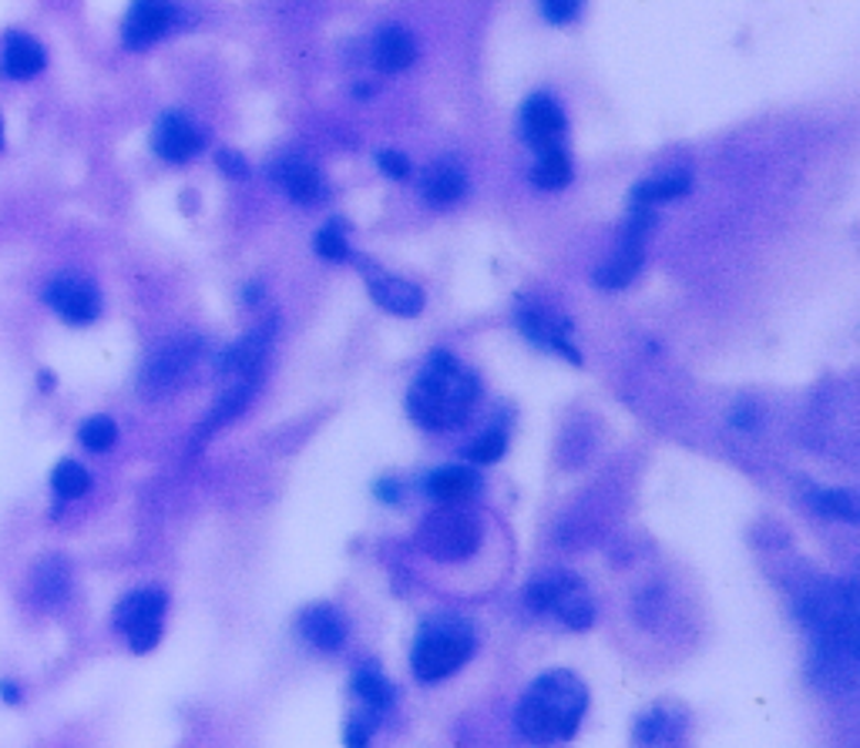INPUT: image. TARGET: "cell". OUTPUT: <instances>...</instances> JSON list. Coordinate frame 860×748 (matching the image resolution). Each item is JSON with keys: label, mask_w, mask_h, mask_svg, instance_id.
<instances>
[{"label": "cell", "mask_w": 860, "mask_h": 748, "mask_svg": "<svg viewBox=\"0 0 860 748\" xmlns=\"http://www.w3.org/2000/svg\"><path fill=\"white\" fill-rule=\"evenodd\" d=\"M478 393L481 386L471 370L447 353H434L407 393V410L427 430H454L471 417Z\"/></svg>", "instance_id": "cell-1"}, {"label": "cell", "mask_w": 860, "mask_h": 748, "mask_svg": "<svg viewBox=\"0 0 860 748\" xmlns=\"http://www.w3.org/2000/svg\"><path fill=\"white\" fill-rule=\"evenodd\" d=\"M588 708V689L571 671H545L518 705V732L527 741H565Z\"/></svg>", "instance_id": "cell-2"}, {"label": "cell", "mask_w": 860, "mask_h": 748, "mask_svg": "<svg viewBox=\"0 0 860 748\" xmlns=\"http://www.w3.org/2000/svg\"><path fill=\"white\" fill-rule=\"evenodd\" d=\"M475 654V631L457 615H434L421 625L414 641V674L421 682H440Z\"/></svg>", "instance_id": "cell-3"}, {"label": "cell", "mask_w": 860, "mask_h": 748, "mask_svg": "<svg viewBox=\"0 0 860 748\" xmlns=\"http://www.w3.org/2000/svg\"><path fill=\"white\" fill-rule=\"evenodd\" d=\"M478 543H481V524L457 504L434 510L417 530V548L437 561H465L478 551Z\"/></svg>", "instance_id": "cell-4"}, {"label": "cell", "mask_w": 860, "mask_h": 748, "mask_svg": "<svg viewBox=\"0 0 860 748\" xmlns=\"http://www.w3.org/2000/svg\"><path fill=\"white\" fill-rule=\"evenodd\" d=\"M165 607H168V594L162 587H139L115 604V628L128 638L135 654H145L159 645Z\"/></svg>", "instance_id": "cell-5"}, {"label": "cell", "mask_w": 860, "mask_h": 748, "mask_svg": "<svg viewBox=\"0 0 860 748\" xmlns=\"http://www.w3.org/2000/svg\"><path fill=\"white\" fill-rule=\"evenodd\" d=\"M527 607L532 610H555V615L575 631H585L595 622V607L585 594V584L575 574H565V571L545 574L527 587Z\"/></svg>", "instance_id": "cell-6"}, {"label": "cell", "mask_w": 860, "mask_h": 748, "mask_svg": "<svg viewBox=\"0 0 860 748\" xmlns=\"http://www.w3.org/2000/svg\"><path fill=\"white\" fill-rule=\"evenodd\" d=\"M41 299L68 322V326H91L98 316H101V293L91 279L85 276H72V272H64V276H54Z\"/></svg>", "instance_id": "cell-7"}, {"label": "cell", "mask_w": 860, "mask_h": 748, "mask_svg": "<svg viewBox=\"0 0 860 748\" xmlns=\"http://www.w3.org/2000/svg\"><path fill=\"white\" fill-rule=\"evenodd\" d=\"M178 24L175 0H131L121 24V41L128 51H145L162 41Z\"/></svg>", "instance_id": "cell-8"}, {"label": "cell", "mask_w": 860, "mask_h": 748, "mask_svg": "<svg viewBox=\"0 0 860 748\" xmlns=\"http://www.w3.org/2000/svg\"><path fill=\"white\" fill-rule=\"evenodd\" d=\"M206 148V134L182 111H165L152 128V152L168 165H185Z\"/></svg>", "instance_id": "cell-9"}, {"label": "cell", "mask_w": 860, "mask_h": 748, "mask_svg": "<svg viewBox=\"0 0 860 748\" xmlns=\"http://www.w3.org/2000/svg\"><path fill=\"white\" fill-rule=\"evenodd\" d=\"M521 134L535 152L558 148L565 139V111L552 95H532L521 108Z\"/></svg>", "instance_id": "cell-10"}, {"label": "cell", "mask_w": 860, "mask_h": 748, "mask_svg": "<svg viewBox=\"0 0 860 748\" xmlns=\"http://www.w3.org/2000/svg\"><path fill=\"white\" fill-rule=\"evenodd\" d=\"M198 353H203V350H198L195 339H182V343L162 346V350L149 360V366H145V376H142L145 389H149V393H168V389H175V386L188 376V370L195 366Z\"/></svg>", "instance_id": "cell-11"}, {"label": "cell", "mask_w": 860, "mask_h": 748, "mask_svg": "<svg viewBox=\"0 0 860 748\" xmlns=\"http://www.w3.org/2000/svg\"><path fill=\"white\" fill-rule=\"evenodd\" d=\"M518 326L527 339H535L538 346H552L555 353H562L571 363H581L578 350L568 343V332H571V319L545 309V306H524L518 312Z\"/></svg>", "instance_id": "cell-12"}, {"label": "cell", "mask_w": 860, "mask_h": 748, "mask_svg": "<svg viewBox=\"0 0 860 748\" xmlns=\"http://www.w3.org/2000/svg\"><path fill=\"white\" fill-rule=\"evenodd\" d=\"M273 336H276V322L273 319L255 326L249 336H242L239 343H232L222 353L219 370L226 376H255V373H262V366H266V353L273 346Z\"/></svg>", "instance_id": "cell-13"}, {"label": "cell", "mask_w": 860, "mask_h": 748, "mask_svg": "<svg viewBox=\"0 0 860 748\" xmlns=\"http://www.w3.org/2000/svg\"><path fill=\"white\" fill-rule=\"evenodd\" d=\"M47 67V51L28 31H8L0 51V75L8 81H31Z\"/></svg>", "instance_id": "cell-14"}, {"label": "cell", "mask_w": 860, "mask_h": 748, "mask_svg": "<svg viewBox=\"0 0 860 748\" xmlns=\"http://www.w3.org/2000/svg\"><path fill=\"white\" fill-rule=\"evenodd\" d=\"M300 635L316 648V651H340L347 641V625L340 618L337 607L329 604H313L300 615Z\"/></svg>", "instance_id": "cell-15"}, {"label": "cell", "mask_w": 860, "mask_h": 748, "mask_svg": "<svg viewBox=\"0 0 860 748\" xmlns=\"http://www.w3.org/2000/svg\"><path fill=\"white\" fill-rule=\"evenodd\" d=\"M370 293H373V302L393 316H421L424 309V289L407 283V279H396V276H377L370 279Z\"/></svg>", "instance_id": "cell-16"}, {"label": "cell", "mask_w": 860, "mask_h": 748, "mask_svg": "<svg viewBox=\"0 0 860 748\" xmlns=\"http://www.w3.org/2000/svg\"><path fill=\"white\" fill-rule=\"evenodd\" d=\"M414 57H417V41H414L411 31L390 24V28H383L377 34V41H373V64L380 67V72L396 75V72H404V67H411Z\"/></svg>", "instance_id": "cell-17"}, {"label": "cell", "mask_w": 860, "mask_h": 748, "mask_svg": "<svg viewBox=\"0 0 860 748\" xmlns=\"http://www.w3.org/2000/svg\"><path fill=\"white\" fill-rule=\"evenodd\" d=\"M478 473L471 466H440L427 477V494L440 504H468L478 494Z\"/></svg>", "instance_id": "cell-18"}, {"label": "cell", "mask_w": 860, "mask_h": 748, "mask_svg": "<svg viewBox=\"0 0 860 748\" xmlns=\"http://www.w3.org/2000/svg\"><path fill=\"white\" fill-rule=\"evenodd\" d=\"M421 188H424V198L431 201V206H454V201L465 198V191H468V175L460 165L444 158V162H437L424 172Z\"/></svg>", "instance_id": "cell-19"}, {"label": "cell", "mask_w": 860, "mask_h": 748, "mask_svg": "<svg viewBox=\"0 0 860 748\" xmlns=\"http://www.w3.org/2000/svg\"><path fill=\"white\" fill-rule=\"evenodd\" d=\"M276 175H280L286 195H290L293 201H300V206H309V201H316V198L323 195L319 172H316L309 162H303V158H286V162L276 168Z\"/></svg>", "instance_id": "cell-20"}, {"label": "cell", "mask_w": 860, "mask_h": 748, "mask_svg": "<svg viewBox=\"0 0 860 748\" xmlns=\"http://www.w3.org/2000/svg\"><path fill=\"white\" fill-rule=\"evenodd\" d=\"M571 158L568 152L558 145V148H548V152H538V165L532 168V185L545 188V191H558L571 182Z\"/></svg>", "instance_id": "cell-21"}, {"label": "cell", "mask_w": 860, "mask_h": 748, "mask_svg": "<svg viewBox=\"0 0 860 748\" xmlns=\"http://www.w3.org/2000/svg\"><path fill=\"white\" fill-rule=\"evenodd\" d=\"M34 591L44 604H57L68 597L72 591V581H68V564L57 561V558H47L37 564L34 571Z\"/></svg>", "instance_id": "cell-22"}, {"label": "cell", "mask_w": 860, "mask_h": 748, "mask_svg": "<svg viewBox=\"0 0 860 748\" xmlns=\"http://www.w3.org/2000/svg\"><path fill=\"white\" fill-rule=\"evenodd\" d=\"M51 491L61 501H78L91 491V473L78 463V460H61L51 470Z\"/></svg>", "instance_id": "cell-23"}, {"label": "cell", "mask_w": 860, "mask_h": 748, "mask_svg": "<svg viewBox=\"0 0 860 748\" xmlns=\"http://www.w3.org/2000/svg\"><path fill=\"white\" fill-rule=\"evenodd\" d=\"M353 692H357V698H363V705L373 708V712L390 708V702H393V685L387 682V678L380 674V668H373V664H363V668L353 674Z\"/></svg>", "instance_id": "cell-24"}, {"label": "cell", "mask_w": 860, "mask_h": 748, "mask_svg": "<svg viewBox=\"0 0 860 748\" xmlns=\"http://www.w3.org/2000/svg\"><path fill=\"white\" fill-rule=\"evenodd\" d=\"M693 188V178L686 172H673V175H663V178H652V182H642L635 188V201L639 206H655V201H673V198H683L686 191Z\"/></svg>", "instance_id": "cell-25"}, {"label": "cell", "mask_w": 860, "mask_h": 748, "mask_svg": "<svg viewBox=\"0 0 860 748\" xmlns=\"http://www.w3.org/2000/svg\"><path fill=\"white\" fill-rule=\"evenodd\" d=\"M78 440H81L85 450H91V453H105V450H111L115 440H118V424H115L111 417H105V414L88 417V420L78 427Z\"/></svg>", "instance_id": "cell-26"}, {"label": "cell", "mask_w": 860, "mask_h": 748, "mask_svg": "<svg viewBox=\"0 0 860 748\" xmlns=\"http://www.w3.org/2000/svg\"><path fill=\"white\" fill-rule=\"evenodd\" d=\"M316 255L326 262H344L350 258V242L344 232V222H329L326 229L316 232Z\"/></svg>", "instance_id": "cell-27"}, {"label": "cell", "mask_w": 860, "mask_h": 748, "mask_svg": "<svg viewBox=\"0 0 860 748\" xmlns=\"http://www.w3.org/2000/svg\"><path fill=\"white\" fill-rule=\"evenodd\" d=\"M817 507L827 514V517H837V520H857V504L847 491H824L817 497Z\"/></svg>", "instance_id": "cell-28"}, {"label": "cell", "mask_w": 860, "mask_h": 748, "mask_svg": "<svg viewBox=\"0 0 860 748\" xmlns=\"http://www.w3.org/2000/svg\"><path fill=\"white\" fill-rule=\"evenodd\" d=\"M504 450H508V437H504V430H488L475 447H471V460L475 463H498L501 457H504Z\"/></svg>", "instance_id": "cell-29"}, {"label": "cell", "mask_w": 860, "mask_h": 748, "mask_svg": "<svg viewBox=\"0 0 860 748\" xmlns=\"http://www.w3.org/2000/svg\"><path fill=\"white\" fill-rule=\"evenodd\" d=\"M581 4H585V0H538L542 14H545L552 24H571V21L578 18Z\"/></svg>", "instance_id": "cell-30"}, {"label": "cell", "mask_w": 860, "mask_h": 748, "mask_svg": "<svg viewBox=\"0 0 860 748\" xmlns=\"http://www.w3.org/2000/svg\"><path fill=\"white\" fill-rule=\"evenodd\" d=\"M377 165H380L383 175H390V178H396V182H404V178L411 175V162H407L401 152H390V148L377 152Z\"/></svg>", "instance_id": "cell-31"}, {"label": "cell", "mask_w": 860, "mask_h": 748, "mask_svg": "<svg viewBox=\"0 0 860 748\" xmlns=\"http://www.w3.org/2000/svg\"><path fill=\"white\" fill-rule=\"evenodd\" d=\"M216 165H219L229 178H246V175H249L246 158H242L239 152H232V148H222V152L216 155Z\"/></svg>", "instance_id": "cell-32"}, {"label": "cell", "mask_w": 860, "mask_h": 748, "mask_svg": "<svg viewBox=\"0 0 860 748\" xmlns=\"http://www.w3.org/2000/svg\"><path fill=\"white\" fill-rule=\"evenodd\" d=\"M367 738H370V725H367L363 718L350 722V732H347V745H367Z\"/></svg>", "instance_id": "cell-33"}, {"label": "cell", "mask_w": 860, "mask_h": 748, "mask_svg": "<svg viewBox=\"0 0 860 748\" xmlns=\"http://www.w3.org/2000/svg\"><path fill=\"white\" fill-rule=\"evenodd\" d=\"M21 685L18 682H11V678H4V682H0V698H4V705H21Z\"/></svg>", "instance_id": "cell-34"}, {"label": "cell", "mask_w": 860, "mask_h": 748, "mask_svg": "<svg viewBox=\"0 0 860 748\" xmlns=\"http://www.w3.org/2000/svg\"><path fill=\"white\" fill-rule=\"evenodd\" d=\"M377 497L387 501V504H393V501H396V487H393V481H380V484H377Z\"/></svg>", "instance_id": "cell-35"}, {"label": "cell", "mask_w": 860, "mask_h": 748, "mask_svg": "<svg viewBox=\"0 0 860 748\" xmlns=\"http://www.w3.org/2000/svg\"><path fill=\"white\" fill-rule=\"evenodd\" d=\"M37 386H41V389H54V373H47V370H44V373H41V380H37Z\"/></svg>", "instance_id": "cell-36"}, {"label": "cell", "mask_w": 860, "mask_h": 748, "mask_svg": "<svg viewBox=\"0 0 860 748\" xmlns=\"http://www.w3.org/2000/svg\"><path fill=\"white\" fill-rule=\"evenodd\" d=\"M249 302H255L259 299V286H249V296H246Z\"/></svg>", "instance_id": "cell-37"}, {"label": "cell", "mask_w": 860, "mask_h": 748, "mask_svg": "<svg viewBox=\"0 0 860 748\" xmlns=\"http://www.w3.org/2000/svg\"><path fill=\"white\" fill-rule=\"evenodd\" d=\"M0 152H4V118H0Z\"/></svg>", "instance_id": "cell-38"}]
</instances>
